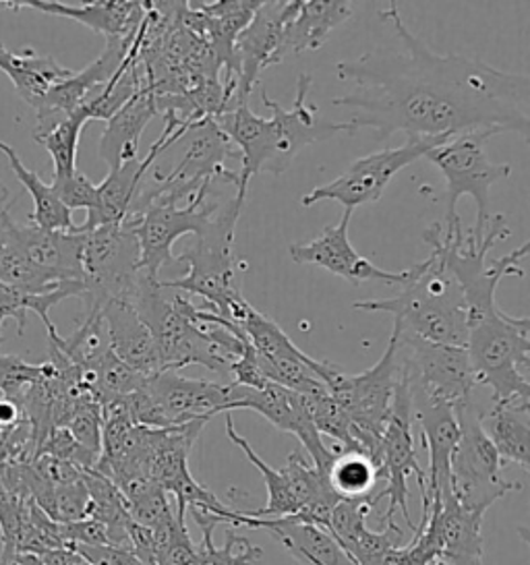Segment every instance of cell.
Instances as JSON below:
<instances>
[{
	"mask_svg": "<svg viewBox=\"0 0 530 565\" xmlns=\"http://www.w3.org/2000/svg\"><path fill=\"white\" fill-rule=\"evenodd\" d=\"M158 117V106L153 89H141L131 102H127L115 117L106 120V129L99 139V158L110 167L120 168L137 160L141 135L149 122Z\"/></svg>",
	"mask_w": 530,
	"mask_h": 565,
	"instance_id": "cell-26",
	"label": "cell"
},
{
	"mask_svg": "<svg viewBox=\"0 0 530 565\" xmlns=\"http://www.w3.org/2000/svg\"><path fill=\"white\" fill-rule=\"evenodd\" d=\"M146 392L156 404L166 427H181L195 420L226 415L231 402V383L189 380L179 371H160L149 377Z\"/></svg>",
	"mask_w": 530,
	"mask_h": 565,
	"instance_id": "cell-18",
	"label": "cell"
},
{
	"mask_svg": "<svg viewBox=\"0 0 530 565\" xmlns=\"http://www.w3.org/2000/svg\"><path fill=\"white\" fill-rule=\"evenodd\" d=\"M456 137V135H454ZM449 137L431 139H406L404 146L394 150H381L369 153L352 162L350 167L331 183L315 186L300 203L311 207L319 201H338L344 210L354 212L361 205H371L381 200L388 184L402 168L411 167L416 160L425 158L431 150L446 143Z\"/></svg>",
	"mask_w": 530,
	"mask_h": 565,
	"instance_id": "cell-14",
	"label": "cell"
},
{
	"mask_svg": "<svg viewBox=\"0 0 530 565\" xmlns=\"http://www.w3.org/2000/svg\"><path fill=\"white\" fill-rule=\"evenodd\" d=\"M52 191L56 198L65 203L71 212L73 210H85L87 214L96 210L98 203V184L92 183L83 172H75L73 177L63 181H52Z\"/></svg>",
	"mask_w": 530,
	"mask_h": 565,
	"instance_id": "cell-42",
	"label": "cell"
},
{
	"mask_svg": "<svg viewBox=\"0 0 530 565\" xmlns=\"http://www.w3.org/2000/svg\"><path fill=\"white\" fill-rule=\"evenodd\" d=\"M87 505H89V495L83 479L71 484H59L54 487L49 515L59 524H73L87 518Z\"/></svg>",
	"mask_w": 530,
	"mask_h": 565,
	"instance_id": "cell-40",
	"label": "cell"
},
{
	"mask_svg": "<svg viewBox=\"0 0 530 565\" xmlns=\"http://www.w3.org/2000/svg\"><path fill=\"white\" fill-rule=\"evenodd\" d=\"M108 347L132 371L151 377L162 371L160 354L148 326L139 319L129 300H113L102 309Z\"/></svg>",
	"mask_w": 530,
	"mask_h": 565,
	"instance_id": "cell-23",
	"label": "cell"
},
{
	"mask_svg": "<svg viewBox=\"0 0 530 565\" xmlns=\"http://www.w3.org/2000/svg\"><path fill=\"white\" fill-rule=\"evenodd\" d=\"M68 547L75 548L83 559L92 565H144L132 555L131 548L127 547H113V545H104V547L68 545Z\"/></svg>",
	"mask_w": 530,
	"mask_h": 565,
	"instance_id": "cell-44",
	"label": "cell"
},
{
	"mask_svg": "<svg viewBox=\"0 0 530 565\" xmlns=\"http://www.w3.org/2000/svg\"><path fill=\"white\" fill-rule=\"evenodd\" d=\"M297 9L298 0L259 2L247 28L236 35L232 46L231 65L224 71L222 82L226 102L224 113L239 104H247V98L265 68L280 65L284 30L297 13Z\"/></svg>",
	"mask_w": 530,
	"mask_h": 565,
	"instance_id": "cell-12",
	"label": "cell"
},
{
	"mask_svg": "<svg viewBox=\"0 0 530 565\" xmlns=\"http://www.w3.org/2000/svg\"><path fill=\"white\" fill-rule=\"evenodd\" d=\"M232 529L269 532L300 564L354 565L348 557L347 551L336 543L330 532L314 524L300 522L297 515L253 518L245 512H236Z\"/></svg>",
	"mask_w": 530,
	"mask_h": 565,
	"instance_id": "cell-21",
	"label": "cell"
},
{
	"mask_svg": "<svg viewBox=\"0 0 530 565\" xmlns=\"http://www.w3.org/2000/svg\"><path fill=\"white\" fill-rule=\"evenodd\" d=\"M331 399L352 423L361 448L375 460L380 456L381 435L392 415L398 383L396 344L390 335L380 361L359 375H350L342 366L330 363L324 377Z\"/></svg>",
	"mask_w": 530,
	"mask_h": 565,
	"instance_id": "cell-8",
	"label": "cell"
},
{
	"mask_svg": "<svg viewBox=\"0 0 530 565\" xmlns=\"http://www.w3.org/2000/svg\"><path fill=\"white\" fill-rule=\"evenodd\" d=\"M61 529H63V539H65L66 547L68 545H82V547H104V545H110L106 529L96 520H92V518H83V520L73 522V524H61Z\"/></svg>",
	"mask_w": 530,
	"mask_h": 565,
	"instance_id": "cell-43",
	"label": "cell"
},
{
	"mask_svg": "<svg viewBox=\"0 0 530 565\" xmlns=\"http://www.w3.org/2000/svg\"><path fill=\"white\" fill-rule=\"evenodd\" d=\"M232 411H253L264 416L265 420H269L276 429L295 435L305 451L311 456V465L321 475L328 472L336 456V448H328L321 435L315 429L303 394L286 390L276 383L265 385L264 390H251L231 383V402L226 413Z\"/></svg>",
	"mask_w": 530,
	"mask_h": 565,
	"instance_id": "cell-16",
	"label": "cell"
},
{
	"mask_svg": "<svg viewBox=\"0 0 530 565\" xmlns=\"http://www.w3.org/2000/svg\"><path fill=\"white\" fill-rule=\"evenodd\" d=\"M129 302L151 332L162 371L201 365L231 377L232 361L243 354L247 338L218 326L201 328L189 317L191 300L177 290H168L162 280L149 278L146 271H141Z\"/></svg>",
	"mask_w": 530,
	"mask_h": 565,
	"instance_id": "cell-3",
	"label": "cell"
},
{
	"mask_svg": "<svg viewBox=\"0 0 530 565\" xmlns=\"http://www.w3.org/2000/svg\"><path fill=\"white\" fill-rule=\"evenodd\" d=\"M0 151L7 156L9 167L15 172L17 181L32 195L33 210L28 214V224L38 226L42 231L54 233H71L75 228L73 212L65 207V203L56 198L50 184L44 183L33 170L21 162L15 148L0 141Z\"/></svg>",
	"mask_w": 530,
	"mask_h": 565,
	"instance_id": "cell-31",
	"label": "cell"
},
{
	"mask_svg": "<svg viewBox=\"0 0 530 565\" xmlns=\"http://www.w3.org/2000/svg\"><path fill=\"white\" fill-rule=\"evenodd\" d=\"M466 352L477 385L496 404H530V319L499 307L468 321Z\"/></svg>",
	"mask_w": 530,
	"mask_h": 565,
	"instance_id": "cell-5",
	"label": "cell"
},
{
	"mask_svg": "<svg viewBox=\"0 0 530 565\" xmlns=\"http://www.w3.org/2000/svg\"><path fill=\"white\" fill-rule=\"evenodd\" d=\"M494 135L487 131H470L449 137L446 143L431 150L425 158L437 168L446 181V224L452 231L460 222L456 212L458 200L463 195L473 198L477 203V224L470 231L475 241H480L489 222V191L491 186L506 181L512 174L508 164H494L485 151L487 141Z\"/></svg>",
	"mask_w": 530,
	"mask_h": 565,
	"instance_id": "cell-7",
	"label": "cell"
},
{
	"mask_svg": "<svg viewBox=\"0 0 530 565\" xmlns=\"http://www.w3.org/2000/svg\"><path fill=\"white\" fill-rule=\"evenodd\" d=\"M0 565H44L40 555H32V553H17L13 557H9L4 564Z\"/></svg>",
	"mask_w": 530,
	"mask_h": 565,
	"instance_id": "cell-46",
	"label": "cell"
},
{
	"mask_svg": "<svg viewBox=\"0 0 530 565\" xmlns=\"http://www.w3.org/2000/svg\"><path fill=\"white\" fill-rule=\"evenodd\" d=\"M357 311L394 316V330L431 344L466 349L468 311L463 288L439 250L411 267V278L392 299L357 300Z\"/></svg>",
	"mask_w": 530,
	"mask_h": 565,
	"instance_id": "cell-4",
	"label": "cell"
},
{
	"mask_svg": "<svg viewBox=\"0 0 530 565\" xmlns=\"http://www.w3.org/2000/svg\"><path fill=\"white\" fill-rule=\"evenodd\" d=\"M40 557L44 565H92L89 562H85L75 548L71 547L54 548Z\"/></svg>",
	"mask_w": 530,
	"mask_h": 565,
	"instance_id": "cell-45",
	"label": "cell"
},
{
	"mask_svg": "<svg viewBox=\"0 0 530 565\" xmlns=\"http://www.w3.org/2000/svg\"><path fill=\"white\" fill-rule=\"evenodd\" d=\"M13 9H33L54 18L77 21L106 40H131L141 28L148 2L141 0H96L66 4L59 0H13Z\"/></svg>",
	"mask_w": 530,
	"mask_h": 565,
	"instance_id": "cell-20",
	"label": "cell"
},
{
	"mask_svg": "<svg viewBox=\"0 0 530 565\" xmlns=\"http://www.w3.org/2000/svg\"><path fill=\"white\" fill-rule=\"evenodd\" d=\"M352 212L344 210L338 224L328 226L324 233L314 238L311 243H293L288 253L295 264H311L324 267L330 274L344 278L352 286L363 282H381L388 286H404L411 278V267L402 271H390L375 266L371 259H367L359 250L352 247L348 238Z\"/></svg>",
	"mask_w": 530,
	"mask_h": 565,
	"instance_id": "cell-17",
	"label": "cell"
},
{
	"mask_svg": "<svg viewBox=\"0 0 530 565\" xmlns=\"http://www.w3.org/2000/svg\"><path fill=\"white\" fill-rule=\"evenodd\" d=\"M42 375V365H30L17 354H0V394L21 399L25 390Z\"/></svg>",
	"mask_w": 530,
	"mask_h": 565,
	"instance_id": "cell-41",
	"label": "cell"
},
{
	"mask_svg": "<svg viewBox=\"0 0 530 565\" xmlns=\"http://www.w3.org/2000/svg\"><path fill=\"white\" fill-rule=\"evenodd\" d=\"M226 437L231 439L232 446L241 449L247 456L248 462L255 466L262 477H264L265 487H267V505L262 510H253V512H245V514L253 515V518H282V515H297L298 503L293 493V484L286 475V470L282 468H272V466L264 462L259 458V454L251 448L247 439L243 435H239L234 429L231 413H226Z\"/></svg>",
	"mask_w": 530,
	"mask_h": 565,
	"instance_id": "cell-35",
	"label": "cell"
},
{
	"mask_svg": "<svg viewBox=\"0 0 530 565\" xmlns=\"http://www.w3.org/2000/svg\"><path fill=\"white\" fill-rule=\"evenodd\" d=\"M82 236L85 311H102L113 300H131L144 271L137 236L125 224L99 226Z\"/></svg>",
	"mask_w": 530,
	"mask_h": 565,
	"instance_id": "cell-10",
	"label": "cell"
},
{
	"mask_svg": "<svg viewBox=\"0 0 530 565\" xmlns=\"http://www.w3.org/2000/svg\"><path fill=\"white\" fill-rule=\"evenodd\" d=\"M392 338L396 344L398 377L406 382L411 394L442 399L458 413L473 402L477 382L466 349L431 344L396 330H392Z\"/></svg>",
	"mask_w": 530,
	"mask_h": 565,
	"instance_id": "cell-11",
	"label": "cell"
},
{
	"mask_svg": "<svg viewBox=\"0 0 530 565\" xmlns=\"http://www.w3.org/2000/svg\"><path fill=\"white\" fill-rule=\"evenodd\" d=\"M352 18V2L344 0H298L297 13L282 38V61L288 54L319 51L331 32Z\"/></svg>",
	"mask_w": 530,
	"mask_h": 565,
	"instance_id": "cell-27",
	"label": "cell"
},
{
	"mask_svg": "<svg viewBox=\"0 0 530 565\" xmlns=\"http://www.w3.org/2000/svg\"><path fill=\"white\" fill-rule=\"evenodd\" d=\"M184 137H189V146L182 153L181 162L168 174L160 172L168 181L203 186L229 170L224 167L229 158H239V151L232 146L231 139L220 131L214 118H201L193 122Z\"/></svg>",
	"mask_w": 530,
	"mask_h": 565,
	"instance_id": "cell-24",
	"label": "cell"
},
{
	"mask_svg": "<svg viewBox=\"0 0 530 565\" xmlns=\"http://www.w3.org/2000/svg\"><path fill=\"white\" fill-rule=\"evenodd\" d=\"M65 429L77 439V444L99 456L102 449V406L94 396L80 399L68 415Z\"/></svg>",
	"mask_w": 530,
	"mask_h": 565,
	"instance_id": "cell-39",
	"label": "cell"
},
{
	"mask_svg": "<svg viewBox=\"0 0 530 565\" xmlns=\"http://www.w3.org/2000/svg\"><path fill=\"white\" fill-rule=\"evenodd\" d=\"M127 505H129L132 522L146 526L149 531H162L172 522H177L174 508L170 505L168 493L160 484L149 487L148 491H144L141 495L127 501Z\"/></svg>",
	"mask_w": 530,
	"mask_h": 565,
	"instance_id": "cell-38",
	"label": "cell"
},
{
	"mask_svg": "<svg viewBox=\"0 0 530 565\" xmlns=\"http://www.w3.org/2000/svg\"><path fill=\"white\" fill-rule=\"evenodd\" d=\"M83 482L89 495L87 518L96 520L106 529L113 547L129 548V526L132 520L127 499L123 498L115 482L99 475L98 470H83Z\"/></svg>",
	"mask_w": 530,
	"mask_h": 565,
	"instance_id": "cell-33",
	"label": "cell"
},
{
	"mask_svg": "<svg viewBox=\"0 0 530 565\" xmlns=\"http://www.w3.org/2000/svg\"><path fill=\"white\" fill-rule=\"evenodd\" d=\"M480 415L475 399L458 413L460 437L452 454V495L466 512L485 515L497 499L520 491L522 484L501 477L504 462L480 425Z\"/></svg>",
	"mask_w": 530,
	"mask_h": 565,
	"instance_id": "cell-9",
	"label": "cell"
},
{
	"mask_svg": "<svg viewBox=\"0 0 530 565\" xmlns=\"http://www.w3.org/2000/svg\"><path fill=\"white\" fill-rule=\"evenodd\" d=\"M4 495H7V491H4V487H2V482H0V501H2Z\"/></svg>",
	"mask_w": 530,
	"mask_h": 565,
	"instance_id": "cell-47",
	"label": "cell"
},
{
	"mask_svg": "<svg viewBox=\"0 0 530 565\" xmlns=\"http://www.w3.org/2000/svg\"><path fill=\"white\" fill-rule=\"evenodd\" d=\"M215 179L203 184L198 195L184 207L153 203L144 210V214L123 222L137 236L139 250H141V269L148 274L149 278L160 280V269L174 262L172 247L181 236L184 234L199 236L205 231V226L210 224V220L220 207L218 201L210 200Z\"/></svg>",
	"mask_w": 530,
	"mask_h": 565,
	"instance_id": "cell-15",
	"label": "cell"
},
{
	"mask_svg": "<svg viewBox=\"0 0 530 565\" xmlns=\"http://www.w3.org/2000/svg\"><path fill=\"white\" fill-rule=\"evenodd\" d=\"M132 40L135 38L131 40H106V49L92 65H87L77 73L73 71V75L68 79L50 89L46 100L42 102L40 108L35 110L38 117L68 115V113L85 106L104 85L115 77L118 68L123 67L129 49H131Z\"/></svg>",
	"mask_w": 530,
	"mask_h": 565,
	"instance_id": "cell-22",
	"label": "cell"
},
{
	"mask_svg": "<svg viewBox=\"0 0 530 565\" xmlns=\"http://www.w3.org/2000/svg\"><path fill=\"white\" fill-rule=\"evenodd\" d=\"M378 468H380L383 487L371 498V505L375 508L381 499H388V512L380 518L381 524L394 522L398 510L404 515L406 524L416 529V524L409 512V479L414 477L416 484L427 481V475L418 465L416 449H414L413 437V399L409 385L404 380L398 377L396 390H394V402H392V415L385 425V431L381 435L380 456H378Z\"/></svg>",
	"mask_w": 530,
	"mask_h": 565,
	"instance_id": "cell-13",
	"label": "cell"
},
{
	"mask_svg": "<svg viewBox=\"0 0 530 565\" xmlns=\"http://www.w3.org/2000/svg\"><path fill=\"white\" fill-rule=\"evenodd\" d=\"M85 295V286L80 280H71L56 286L54 290L44 292V295H28L21 292L9 284L0 282V344H2V323L7 319H15L17 335L21 338L28 328V311H32L42 319V323L46 326L49 335H54L56 328L50 321V309L61 305L66 299H83Z\"/></svg>",
	"mask_w": 530,
	"mask_h": 565,
	"instance_id": "cell-32",
	"label": "cell"
},
{
	"mask_svg": "<svg viewBox=\"0 0 530 565\" xmlns=\"http://www.w3.org/2000/svg\"><path fill=\"white\" fill-rule=\"evenodd\" d=\"M203 541L198 547L199 565H251L264 557V551L251 543H245L239 553L234 547L241 543L243 536H239L234 529H226L224 534V547L215 548L212 529H203Z\"/></svg>",
	"mask_w": 530,
	"mask_h": 565,
	"instance_id": "cell-37",
	"label": "cell"
},
{
	"mask_svg": "<svg viewBox=\"0 0 530 565\" xmlns=\"http://www.w3.org/2000/svg\"><path fill=\"white\" fill-rule=\"evenodd\" d=\"M311 89V77L303 73L297 82V98L290 110L262 94L265 106L272 110V118L255 115L248 104H239L229 113L215 117L220 131L231 139L239 151L241 168L236 172V198L247 200L251 179L259 172L274 177L284 174L298 151L317 141H326L336 134H348L344 122H330L317 118V106L307 102Z\"/></svg>",
	"mask_w": 530,
	"mask_h": 565,
	"instance_id": "cell-2",
	"label": "cell"
},
{
	"mask_svg": "<svg viewBox=\"0 0 530 565\" xmlns=\"http://www.w3.org/2000/svg\"><path fill=\"white\" fill-rule=\"evenodd\" d=\"M480 425L501 462L530 470V404H496L480 415Z\"/></svg>",
	"mask_w": 530,
	"mask_h": 565,
	"instance_id": "cell-30",
	"label": "cell"
},
{
	"mask_svg": "<svg viewBox=\"0 0 530 565\" xmlns=\"http://www.w3.org/2000/svg\"><path fill=\"white\" fill-rule=\"evenodd\" d=\"M404 52L378 49L357 61H342L336 73L354 92L331 106L352 108L348 135L373 129L378 141L394 134L406 139L454 137L470 131L530 137V77L487 65L463 54L430 51L398 13L392 0L381 11Z\"/></svg>",
	"mask_w": 530,
	"mask_h": 565,
	"instance_id": "cell-1",
	"label": "cell"
},
{
	"mask_svg": "<svg viewBox=\"0 0 530 565\" xmlns=\"http://www.w3.org/2000/svg\"><path fill=\"white\" fill-rule=\"evenodd\" d=\"M326 479L340 499L373 498L375 484L381 481L380 468L367 451L338 446Z\"/></svg>",
	"mask_w": 530,
	"mask_h": 565,
	"instance_id": "cell-34",
	"label": "cell"
},
{
	"mask_svg": "<svg viewBox=\"0 0 530 565\" xmlns=\"http://www.w3.org/2000/svg\"><path fill=\"white\" fill-rule=\"evenodd\" d=\"M0 71L13 82L17 94L33 110L46 100L50 89L73 75L71 68L59 65L49 54H38L32 49L13 52L0 44Z\"/></svg>",
	"mask_w": 530,
	"mask_h": 565,
	"instance_id": "cell-28",
	"label": "cell"
},
{
	"mask_svg": "<svg viewBox=\"0 0 530 565\" xmlns=\"http://www.w3.org/2000/svg\"><path fill=\"white\" fill-rule=\"evenodd\" d=\"M82 234L42 231L32 224H11L9 243H13L32 264L82 282Z\"/></svg>",
	"mask_w": 530,
	"mask_h": 565,
	"instance_id": "cell-25",
	"label": "cell"
},
{
	"mask_svg": "<svg viewBox=\"0 0 530 565\" xmlns=\"http://www.w3.org/2000/svg\"><path fill=\"white\" fill-rule=\"evenodd\" d=\"M89 122L85 108H77L68 115H46L38 117L33 129V141L49 151L54 179L63 181L77 172V150L82 139L83 127Z\"/></svg>",
	"mask_w": 530,
	"mask_h": 565,
	"instance_id": "cell-29",
	"label": "cell"
},
{
	"mask_svg": "<svg viewBox=\"0 0 530 565\" xmlns=\"http://www.w3.org/2000/svg\"><path fill=\"white\" fill-rule=\"evenodd\" d=\"M243 205L245 201L236 200V193L226 203H220L205 231L199 234L198 243L174 259L189 266L187 276L162 282L168 290L205 300L203 309L226 321H232L247 305L234 278V231Z\"/></svg>",
	"mask_w": 530,
	"mask_h": 565,
	"instance_id": "cell-6",
	"label": "cell"
},
{
	"mask_svg": "<svg viewBox=\"0 0 530 565\" xmlns=\"http://www.w3.org/2000/svg\"><path fill=\"white\" fill-rule=\"evenodd\" d=\"M0 282L9 284L28 295H44L71 280H65L63 276L44 267L35 266L13 243H7L0 255Z\"/></svg>",
	"mask_w": 530,
	"mask_h": 565,
	"instance_id": "cell-36",
	"label": "cell"
},
{
	"mask_svg": "<svg viewBox=\"0 0 530 565\" xmlns=\"http://www.w3.org/2000/svg\"><path fill=\"white\" fill-rule=\"evenodd\" d=\"M413 418L421 425L423 446L430 451V477L425 491L430 501H444L452 495V454L460 437L458 411L442 399L411 394Z\"/></svg>",
	"mask_w": 530,
	"mask_h": 565,
	"instance_id": "cell-19",
	"label": "cell"
}]
</instances>
